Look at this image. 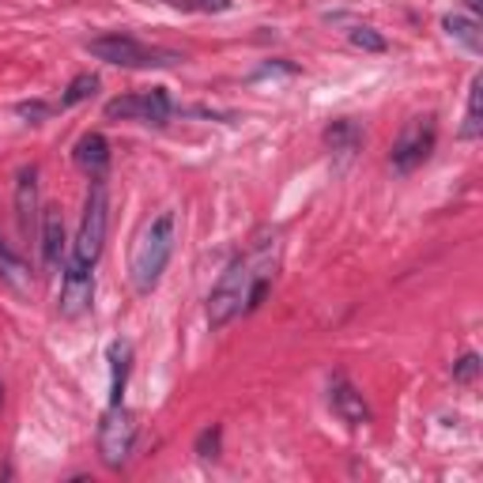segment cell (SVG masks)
I'll use <instances>...</instances> for the list:
<instances>
[{"label":"cell","instance_id":"1","mask_svg":"<svg viewBox=\"0 0 483 483\" xmlns=\"http://www.w3.org/2000/svg\"><path fill=\"white\" fill-rule=\"evenodd\" d=\"M280 231L276 226H261L257 234L249 238L246 253L226 264V272L208 295V325L211 329H226L234 318H246L261 306V298L268 295L280 268Z\"/></svg>","mask_w":483,"mask_h":483},{"label":"cell","instance_id":"2","mask_svg":"<svg viewBox=\"0 0 483 483\" xmlns=\"http://www.w3.org/2000/svg\"><path fill=\"white\" fill-rule=\"evenodd\" d=\"M174 242H178V216L170 208H163L159 216H151L140 226L129 253V280L136 295L155 291V283L163 280L170 257H174Z\"/></svg>","mask_w":483,"mask_h":483},{"label":"cell","instance_id":"3","mask_svg":"<svg viewBox=\"0 0 483 483\" xmlns=\"http://www.w3.org/2000/svg\"><path fill=\"white\" fill-rule=\"evenodd\" d=\"M83 50H88L91 57H98V61H106V65H118V68H166V65L186 61V57L174 53V50L148 46V42H140L133 34H121V31L98 34Z\"/></svg>","mask_w":483,"mask_h":483},{"label":"cell","instance_id":"4","mask_svg":"<svg viewBox=\"0 0 483 483\" xmlns=\"http://www.w3.org/2000/svg\"><path fill=\"white\" fill-rule=\"evenodd\" d=\"M106 226H110L106 181L91 178L88 201H83V216H80V231H76V242H73V261L95 268V261L103 257V246H106Z\"/></svg>","mask_w":483,"mask_h":483},{"label":"cell","instance_id":"5","mask_svg":"<svg viewBox=\"0 0 483 483\" xmlns=\"http://www.w3.org/2000/svg\"><path fill=\"white\" fill-rule=\"evenodd\" d=\"M136 416L125 404H110L103 423H98V457L106 468H125L136 446Z\"/></svg>","mask_w":483,"mask_h":483},{"label":"cell","instance_id":"6","mask_svg":"<svg viewBox=\"0 0 483 483\" xmlns=\"http://www.w3.org/2000/svg\"><path fill=\"white\" fill-rule=\"evenodd\" d=\"M434 140H438V125L431 113H423V118H411L401 136L393 140V151H389V163L396 174H411V170H419L423 163L431 159L434 151Z\"/></svg>","mask_w":483,"mask_h":483},{"label":"cell","instance_id":"7","mask_svg":"<svg viewBox=\"0 0 483 483\" xmlns=\"http://www.w3.org/2000/svg\"><path fill=\"white\" fill-rule=\"evenodd\" d=\"M170 113H174V103L163 88L140 91V95H121L106 103V118L110 121H144V125H163Z\"/></svg>","mask_w":483,"mask_h":483},{"label":"cell","instance_id":"8","mask_svg":"<svg viewBox=\"0 0 483 483\" xmlns=\"http://www.w3.org/2000/svg\"><path fill=\"white\" fill-rule=\"evenodd\" d=\"M95 303V276L88 264H80L68 257L65 261V276H61V295H57V310L61 318H83Z\"/></svg>","mask_w":483,"mask_h":483},{"label":"cell","instance_id":"9","mask_svg":"<svg viewBox=\"0 0 483 483\" xmlns=\"http://www.w3.org/2000/svg\"><path fill=\"white\" fill-rule=\"evenodd\" d=\"M329 404L348 427H366V423H371V404L363 401V393L355 389L344 374H336L329 381Z\"/></svg>","mask_w":483,"mask_h":483},{"label":"cell","instance_id":"10","mask_svg":"<svg viewBox=\"0 0 483 483\" xmlns=\"http://www.w3.org/2000/svg\"><path fill=\"white\" fill-rule=\"evenodd\" d=\"M42 264H46V272L65 268V219H61V208H46V216H42Z\"/></svg>","mask_w":483,"mask_h":483},{"label":"cell","instance_id":"11","mask_svg":"<svg viewBox=\"0 0 483 483\" xmlns=\"http://www.w3.org/2000/svg\"><path fill=\"white\" fill-rule=\"evenodd\" d=\"M34 211H38V166H23L16 178V223L23 238H31Z\"/></svg>","mask_w":483,"mask_h":483},{"label":"cell","instance_id":"12","mask_svg":"<svg viewBox=\"0 0 483 483\" xmlns=\"http://www.w3.org/2000/svg\"><path fill=\"white\" fill-rule=\"evenodd\" d=\"M73 159H76V166L83 170V174L103 178V174H106V166H110V140H106L103 133H88V136H80V140H76Z\"/></svg>","mask_w":483,"mask_h":483},{"label":"cell","instance_id":"13","mask_svg":"<svg viewBox=\"0 0 483 483\" xmlns=\"http://www.w3.org/2000/svg\"><path fill=\"white\" fill-rule=\"evenodd\" d=\"M110 371H113L110 404H121L125 386H129V374H133V344H129V340H113V344H110Z\"/></svg>","mask_w":483,"mask_h":483},{"label":"cell","instance_id":"14","mask_svg":"<svg viewBox=\"0 0 483 483\" xmlns=\"http://www.w3.org/2000/svg\"><path fill=\"white\" fill-rule=\"evenodd\" d=\"M325 144H329V151H336L340 159H351V155L363 148V129L351 118H340L325 129Z\"/></svg>","mask_w":483,"mask_h":483},{"label":"cell","instance_id":"15","mask_svg":"<svg viewBox=\"0 0 483 483\" xmlns=\"http://www.w3.org/2000/svg\"><path fill=\"white\" fill-rule=\"evenodd\" d=\"M442 27H446V34L457 38L468 53H483V34H479V19L476 16H461V12H453V16L442 19Z\"/></svg>","mask_w":483,"mask_h":483},{"label":"cell","instance_id":"16","mask_svg":"<svg viewBox=\"0 0 483 483\" xmlns=\"http://www.w3.org/2000/svg\"><path fill=\"white\" fill-rule=\"evenodd\" d=\"M483 76H472V83H468V113H464V125H461V136L464 140H476L483 133Z\"/></svg>","mask_w":483,"mask_h":483},{"label":"cell","instance_id":"17","mask_svg":"<svg viewBox=\"0 0 483 483\" xmlns=\"http://www.w3.org/2000/svg\"><path fill=\"white\" fill-rule=\"evenodd\" d=\"M0 276H4L12 288H19V291L31 288V268H27V264L16 257V253L4 246V242H0Z\"/></svg>","mask_w":483,"mask_h":483},{"label":"cell","instance_id":"18","mask_svg":"<svg viewBox=\"0 0 483 483\" xmlns=\"http://www.w3.org/2000/svg\"><path fill=\"white\" fill-rule=\"evenodd\" d=\"M98 91V76H91V73H83V76H76L73 83L65 88V95H61V110H73V106H80V103H88V98Z\"/></svg>","mask_w":483,"mask_h":483},{"label":"cell","instance_id":"19","mask_svg":"<svg viewBox=\"0 0 483 483\" xmlns=\"http://www.w3.org/2000/svg\"><path fill=\"white\" fill-rule=\"evenodd\" d=\"M351 46H359V50H366V53H386L389 50V42L381 38L374 27H351Z\"/></svg>","mask_w":483,"mask_h":483},{"label":"cell","instance_id":"20","mask_svg":"<svg viewBox=\"0 0 483 483\" xmlns=\"http://www.w3.org/2000/svg\"><path fill=\"white\" fill-rule=\"evenodd\" d=\"M219 442H223V427L211 423V427H204L201 438H196V453H201V457H219Z\"/></svg>","mask_w":483,"mask_h":483},{"label":"cell","instance_id":"21","mask_svg":"<svg viewBox=\"0 0 483 483\" xmlns=\"http://www.w3.org/2000/svg\"><path fill=\"white\" fill-rule=\"evenodd\" d=\"M479 355L476 351H468V355H461L457 363H453V378L457 381H476V374H479Z\"/></svg>","mask_w":483,"mask_h":483},{"label":"cell","instance_id":"22","mask_svg":"<svg viewBox=\"0 0 483 483\" xmlns=\"http://www.w3.org/2000/svg\"><path fill=\"white\" fill-rule=\"evenodd\" d=\"M50 110H53V106H46V103H38V98H34V103H19V106H16V113H19V118H27V121H31V125H38V121H46V118H50Z\"/></svg>","mask_w":483,"mask_h":483},{"label":"cell","instance_id":"23","mask_svg":"<svg viewBox=\"0 0 483 483\" xmlns=\"http://www.w3.org/2000/svg\"><path fill=\"white\" fill-rule=\"evenodd\" d=\"M178 8H193V12H226L231 0H174Z\"/></svg>","mask_w":483,"mask_h":483},{"label":"cell","instance_id":"24","mask_svg":"<svg viewBox=\"0 0 483 483\" xmlns=\"http://www.w3.org/2000/svg\"><path fill=\"white\" fill-rule=\"evenodd\" d=\"M272 73H288V76H295V73H298V65H283V61H268V65L261 68V73H257V76H272Z\"/></svg>","mask_w":483,"mask_h":483},{"label":"cell","instance_id":"25","mask_svg":"<svg viewBox=\"0 0 483 483\" xmlns=\"http://www.w3.org/2000/svg\"><path fill=\"white\" fill-rule=\"evenodd\" d=\"M479 4H483V0H468V12H472L476 19H479Z\"/></svg>","mask_w":483,"mask_h":483},{"label":"cell","instance_id":"26","mask_svg":"<svg viewBox=\"0 0 483 483\" xmlns=\"http://www.w3.org/2000/svg\"><path fill=\"white\" fill-rule=\"evenodd\" d=\"M0 393H4V389H0Z\"/></svg>","mask_w":483,"mask_h":483}]
</instances>
